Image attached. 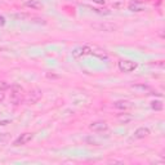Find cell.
<instances>
[{
    "mask_svg": "<svg viewBox=\"0 0 165 165\" xmlns=\"http://www.w3.org/2000/svg\"><path fill=\"white\" fill-rule=\"evenodd\" d=\"M25 101L23 97V88L18 84H13L10 87V103L13 106H20Z\"/></svg>",
    "mask_w": 165,
    "mask_h": 165,
    "instance_id": "1",
    "label": "cell"
},
{
    "mask_svg": "<svg viewBox=\"0 0 165 165\" xmlns=\"http://www.w3.org/2000/svg\"><path fill=\"white\" fill-rule=\"evenodd\" d=\"M119 70L121 72H125V74H129V72H133L134 70L138 67V65L136 62H133V61H129V59H121L119 61Z\"/></svg>",
    "mask_w": 165,
    "mask_h": 165,
    "instance_id": "2",
    "label": "cell"
},
{
    "mask_svg": "<svg viewBox=\"0 0 165 165\" xmlns=\"http://www.w3.org/2000/svg\"><path fill=\"white\" fill-rule=\"evenodd\" d=\"M92 27L96 28L97 31H103V32H114L115 30H118V26L116 25H114V23H107V22L98 23V25H93Z\"/></svg>",
    "mask_w": 165,
    "mask_h": 165,
    "instance_id": "3",
    "label": "cell"
},
{
    "mask_svg": "<svg viewBox=\"0 0 165 165\" xmlns=\"http://www.w3.org/2000/svg\"><path fill=\"white\" fill-rule=\"evenodd\" d=\"M92 53V47L89 45H84V47H79L76 49L72 52V56L75 58H80V57H84V56H88V54Z\"/></svg>",
    "mask_w": 165,
    "mask_h": 165,
    "instance_id": "4",
    "label": "cell"
},
{
    "mask_svg": "<svg viewBox=\"0 0 165 165\" xmlns=\"http://www.w3.org/2000/svg\"><path fill=\"white\" fill-rule=\"evenodd\" d=\"M32 138H34V134L32 133H23V134H21V136L13 142V146H23V144L28 143Z\"/></svg>",
    "mask_w": 165,
    "mask_h": 165,
    "instance_id": "5",
    "label": "cell"
},
{
    "mask_svg": "<svg viewBox=\"0 0 165 165\" xmlns=\"http://www.w3.org/2000/svg\"><path fill=\"white\" fill-rule=\"evenodd\" d=\"M89 128H90V130L101 133V132H106L108 129V125L106 121H94V123H92L89 125Z\"/></svg>",
    "mask_w": 165,
    "mask_h": 165,
    "instance_id": "6",
    "label": "cell"
},
{
    "mask_svg": "<svg viewBox=\"0 0 165 165\" xmlns=\"http://www.w3.org/2000/svg\"><path fill=\"white\" fill-rule=\"evenodd\" d=\"M41 98V90L38 89V88H35L32 90H30V93H28V97H27V101L28 103H31V105H34V103H36L39 99Z\"/></svg>",
    "mask_w": 165,
    "mask_h": 165,
    "instance_id": "7",
    "label": "cell"
},
{
    "mask_svg": "<svg viewBox=\"0 0 165 165\" xmlns=\"http://www.w3.org/2000/svg\"><path fill=\"white\" fill-rule=\"evenodd\" d=\"M147 136H150V129L148 128H144V126H141L138 129L134 132V138L136 139H142V138H146Z\"/></svg>",
    "mask_w": 165,
    "mask_h": 165,
    "instance_id": "8",
    "label": "cell"
},
{
    "mask_svg": "<svg viewBox=\"0 0 165 165\" xmlns=\"http://www.w3.org/2000/svg\"><path fill=\"white\" fill-rule=\"evenodd\" d=\"M128 8H129V10H132V12H143L144 10L143 4L141 2H137V0H134V2L129 3Z\"/></svg>",
    "mask_w": 165,
    "mask_h": 165,
    "instance_id": "9",
    "label": "cell"
},
{
    "mask_svg": "<svg viewBox=\"0 0 165 165\" xmlns=\"http://www.w3.org/2000/svg\"><path fill=\"white\" fill-rule=\"evenodd\" d=\"M90 54H94V56L99 57L102 59H107V57H108L105 51H102L101 48H97V47H92V53Z\"/></svg>",
    "mask_w": 165,
    "mask_h": 165,
    "instance_id": "10",
    "label": "cell"
},
{
    "mask_svg": "<svg viewBox=\"0 0 165 165\" xmlns=\"http://www.w3.org/2000/svg\"><path fill=\"white\" fill-rule=\"evenodd\" d=\"M132 120H133V116L129 114H119L118 115V121L120 124H128V123H130Z\"/></svg>",
    "mask_w": 165,
    "mask_h": 165,
    "instance_id": "11",
    "label": "cell"
},
{
    "mask_svg": "<svg viewBox=\"0 0 165 165\" xmlns=\"http://www.w3.org/2000/svg\"><path fill=\"white\" fill-rule=\"evenodd\" d=\"M114 107L118 108V110H121V111H124V110H128L130 107V103L128 101H118V102H115Z\"/></svg>",
    "mask_w": 165,
    "mask_h": 165,
    "instance_id": "12",
    "label": "cell"
},
{
    "mask_svg": "<svg viewBox=\"0 0 165 165\" xmlns=\"http://www.w3.org/2000/svg\"><path fill=\"white\" fill-rule=\"evenodd\" d=\"M25 5L27 8H31V9H40L41 8V4L38 0H28V2H26Z\"/></svg>",
    "mask_w": 165,
    "mask_h": 165,
    "instance_id": "13",
    "label": "cell"
},
{
    "mask_svg": "<svg viewBox=\"0 0 165 165\" xmlns=\"http://www.w3.org/2000/svg\"><path fill=\"white\" fill-rule=\"evenodd\" d=\"M151 107L154 110H156V111H160V110H163V102L161 101H152Z\"/></svg>",
    "mask_w": 165,
    "mask_h": 165,
    "instance_id": "14",
    "label": "cell"
},
{
    "mask_svg": "<svg viewBox=\"0 0 165 165\" xmlns=\"http://www.w3.org/2000/svg\"><path fill=\"white\" fill-rule=\"evenodd\" d=\"M7 89H9V84L4 80H0V92H5Z\"/></svg>",
    "mask_w": 165,
    "mask_h": 165,
    "instance_id": "15",
    "label": "cell"
},
{
    "mask_svg": "<svg viewBox=\"0 0 165 165\" xmlns=\"http://www.w3.org/2000/svg\"><path fill=\"white\" fill-rule=\"evenodd\" d=\"M12 18H14V20H25V18H27V14H25V13H18V14H12L10 16Z\"/></svg>",
    "mask_w": 165,
    "mask_h": 165,
    "instance_id": "16",
    "label": "cell"
},
{
    "mask_svg": "<svg viewBox=\"0 0 165 165\" xmlns=\"http://www.w3.org/2000/svg\"><path fill=\"white\" fill-rule=\"evenodd\" d=\"M123 2H121V0H119V2H116V3H114V8L115 9H119V8H121V7H123Z\"/></svg>",
    "mask_w": 165,
    "mask_h": 165,
    "instance_id": "17",
    "label": "cell"
},
{
    "mask_svg": "<svg viewBox=\"0 0 165 165\" xmlns=\"http://www.w3.org/2000/svg\"><path fill=\"white\" fill-rule=\"evenodd\" d=\"M5 25V18L3 16H0V26H4Z\"/></svg>",
    "mask_w": 165,
    "mask_h": 165,
    "instance_id": "18",
    "label": "cell"
},
{
    "mask_svg": "<svg viewBox=\"0 0 165 165\" xmlns=\"http://www.w3.org/2000/svg\"><path fill=\"white\" fill-rule=\"evenodd\" d=\"M93 3L99 4V5H103V4H105V0H93Z\"/></svg>",
    "mask_w": 165,
    "mask_h": 165,
    "instance_id": "19",
    "label": "cell"
},
{
    "mask_svg": "<svg viewBox=\"0 0 165 165\" xmlns=\"http://www.w3.org/2000/svg\"><path fill=\"white\" fill-rule=\"evenodd\" d=\"M7 124H9V121H8V120H4V121H0V125H7Z\"/></svg>",
    "mask_w": 165,
    "mask_h": 165,
    "instance_id": "20",
    "label": "cell"
},
{
    "mask_svg": "<svg viewBox=\"0 0 165 165\" xmlns=\"http://www.w3.org/2000/svg\"><path fill=\"white\" fill-rule=\"evenodd\" d=\"M4 99V92H0V102Z\"/></svg>",
    "mask_w": 165,
    "mask_h": 165,
    "instance_id": "21",
    "label": "cell"
}]
</instances>
